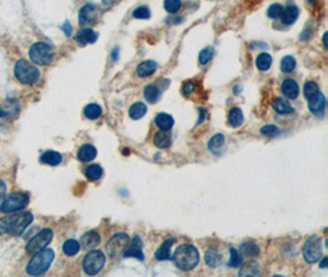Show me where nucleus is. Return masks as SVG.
I'll return each mask as SVG.
<instances>
[{"mask_svg":"<svg viewBox=\"0 0 328 277\" xmlns=\"http://www.w3.org/2000/svg\"><path fill=\"white\" fill-rule=\"evenodd\" d=\"M53 239V232L50 229H43L41 230L37 235H34L29 243H27L26 250L29 254H34L37 251L45 249L48 244L52 242Z\"/></svg>","mask_w":328,"mask_h":277,"instance_id":"10","label":"nucleus"},{"mask_svg":"<svg viewBox=\"0 0 328 277\" xmlns=\"http://www.w3.org/2000/svg\"><path fill=\"white\" fill-rule=\"evenodd\" d=\"M63 30H64V32H66V35H70L71 27H70V25H69V22H66V25H64V26H63Z\"/></svg>","mask_w":328,"mask_h":277,"instance_id":"47","label":"nucleus"},{"mask_svg":"<svg viewBox=\"0 0 328 277\" xmlns=\"http://www.w3.org/2000/svg\"><path fill=\"white\" fill-rule=\"evenodd\" d=\"M327 262H328V259H327V258L323 259L322 262H321V267H322V269H325V267H327Z\"/></svg>","mask_w":328,"mask_h":277,"instance_id":"48","label":"nucleus"},{"mask_svg":"<svg viewBox=\"0 0 328 277\" xmlns=\"http://www.w3.org/2000/svg\"><path fill=\"white\" fill-rule=\"evenodd\" d=\"M105 262L106 256L102 251L92 250L85 256L84 261H82V269H84V272L86 275L94 276L102 270Z\"/></svg>","mask_w":328,"mask_h":277,"instance_id":"6","label":"nucleus"},{"mask_svg":"<svg viewBox=\"0 0 328 277\" xmlns=\"http://www.w3.org/2000/svg\"><path fill=\"white\" fill-rule=\"evenodd\" d=\"M272 62H273V59H272L271 54H268V53H261L257 57V59H256V66H257V68L260 69V70L265 71L271 68Z\"/></svg>","mask_w":328,"mask_h":277,"instance_id":"30","label":"nucleus"},{"mask_svg":"<svg viewBox=\"0 0 328 277\" xmlns=\"http://www.w3.org/2000/svg\"><path fill=\"white\" fill-rule=\"evenodd\" d=\"M40 161L42 164H47V165L57 166L62 163V156L58 152L48 151L40 156Z\"/></svg>","mask_w":328,"mask_h":277,"instance_id":"21","label":"nucleus"},{"mask_svg":"<svg viewBox=\"0 0 328 277\" xmlns=\"http://www.w3.org/2000/svg\"><path fill=\"white\" fill-rule=\"evenodd\" d=\"M228 121L231 127H240L244 123V114L240 107L231 108L228 115Z\"/></svg>","mask_w":328,"mask_h":277,"instance_id":"23","label":"nucleus"},{"mask_svg":"<svg viewBox=\"0 0 328 277\" xmlns=\"http://www.w3.org/2000/svg\"><path fill=\"white\" fill-rule=\"evenodd\" d=\"M242 264V256L236 249H230V260H229V266L239 267Z\"/></svg>","mask_w":328,"mask_h":277,"instance_id":"37","label":"nucleus"},{"mask_svg":"<svg viewBox=\"0 0 328 277\" xmlns=\"http://www.w3.org/2000/svg\"><path fill=\"white\" fill-rule=\"evenodd\" d=\"M240 250H241L242 255L248 256V258H256V256L260 254V246L256 243L252 242H248V243H244L240 246Z\"/></svg>","mask_w":328,"mask_h":277,"instance_id":"29","label":"nucleus"},{"mask_svg":"<svg viewBox=\"0 0 328 277\" xmlns=\"http://www.w3.org/2000/svg\"><path fill=\"white\" fill-rule=\"evenodd\" d=\"M204 258H205V262H207L208 266H210V267H216L221 261L219 254L216 253L215 250H213V249H209V250L205 253Z\"/></svg>","mask_w":328,"mask_h":277,"instance_id":"35","label":"nucleus"},{"mask_svg":"<svg viewBox=\"0 0 328 277\" xmlns=\"http://www.w3.org/2000/svg\"><path fill=\"white\" fill-rule=\"evenodd\" d=\"M98 37V35L96 34L94 30L82 29V30H80L78 34H76L75 40H76V42L79 43V45L85 46V45H89V43L96 42Z\"/></svg>","mask_w":328,"mask_h":277,"instance_id":"14","label":"nucleus"},{"mask_svg":"<svg viewBox=\"0 0 328 277\" xmlns=\"http://www.w3.org/2000/svg\"><path fill=\"white\" fill-rule=\"evenodd\" d=\"M156 69H158V64H156L155 62L145 61L142 62V63L137 67V74L140 78H148L155 73Z\"/></svg>","mask_w":328,"mask_h":277,"instance_id":"19","label":"nucleus"},{"mask_svg":"<svg viewBox=\"0 0 328 277\" xmlns=\"http://www.w3.org/2000/svg\"><path fill=\"white\" fill-rule=\"evenodd\" d=\"M273 108L276 110V112L281 115H286V114H292L294 112V108L292 107V105L285 100V99L281 98H277L273 103Z\"/></svg>","mask_w":328,"mask_h":277,"instance_id":"26","label":"nucleus"},{"mask_svg":"<svg viewBox=\"0 0 328 277\" xmlns=\"http://www.w3.org/2000/svg\"><path fill=\"white\" fill-rule=\"evenodd\" d=\"M147 105L143 103H135L129 107V117L131 120H140L147 114Z\"/></svg>","mask_w":328,"mask_h":277,"instance_id":"25","label":"nucleus"},{"mask_svg":"<svg viewBox=\"0 0 328 277\" xmlns=\"http://www.w3.org/2000/svg\"><path fill=\"white\" fill-rule=\"evenodd\" d=\"M53 260H54V251L52 249H42V250L37 251L27 265V274L32 275V276L45 274L49 269Z\"/></svg>","mask_w":328,"mask_h":277,"instance_id":"3","label":"nucleus"},{"mask_svg":"<svg viewBox=\"0 0 328 277\" xmlns=\"http://www.w3.org/2000/svg\"><path fill=\"white\" fill-rule=\"evenodd\" d=\"M172 260L182 271H191L199 262V253L197 248L191 244H183L179 246L172 256Z\"/></svg>","mask_w":328,"mask_h":277,"instance_id":"2","label":"nucleus"},{"mask_svg":"<svg viewBox=\"0 0 328 277\" xmlns=\"http://www.w3.org/2000/svg\"><path fill=\"white\" fill-rule=\"evenodd\" d=\"M14 73L18 82L22 84H33L40 79V70L26 59H20L16 62Z\"/></svg>","mask_w":328,"mask_h":277,"instance_id":"4","label":"nucleus"},{"mask_svg":"<svg viewBox=\"0 0 328 277\" xmlns=\"http://www.w3.org/2000/svg\"><path fill=\"white\" fill-rule=\"evenodd\" d=\"M129 242H131V238L126 233H118L115 234V237H112L110 239V242L106 245V250L107 254L111 258H118L122 254L124 253V250L128 246Z\"/></svg>","mask_w":328,"mask_h":277,"instance_id":"9","label":"nucleus"},{"mask_svg":"<svg viewBox=\"0 0 328 277\" xmlns=\"http://www.w3.org/2000/svg\"><path fill=\"white\" fill-rule=\"evenodd\" d=\"M281 92H283L285 98L294 100V99L299 96V85L294 79H286L281 84Z\"/></svg>","mask_w":328,"mask_h":277,"instance_id":"15","label":"nucleus"},{"mask_svg":"<svg viewBox=\"0 0 328 277\" xmlns=\"http://www.w3.org/2000/svg\"><path fill=\"white\" fill-rule=\"evenodd\" d=\"M173 123H175L173 117L168 114H159L155 117V124L161 131H170L172 128Z\"/></svg>","mask_w":328,"mask_h":277,"instance_id":"22","label":"nucleus"},{"mask_svg":"<svg viewBox=\"0 0 328 277\" xmlns=\"http://www.w3.org/2000/svg\"><path fill=\"white\" fill-rule=\"evenodd\" d=\"M4 116H6V112L4 110H1V108H0V117H4Z\"/></svg>","mask_w":328,"mask_h":277,"instance_id":"51","label":"nucleus"},{"mask_svg":"<svg viewBox=\"0 0 328 277\" xmlns=\"http://www.w3.org/2000/svg\"><path fill=\"white\" fill-rule=\"evenodd\" d=\"M164 6H165V10L167 13H177L181 8V0H165Z\"/></svg>","mask_w":328,"mask_h":277,"instance_id":"39","label":"nucleus"},{"mask_svg":"<svg viewBox=\"0 0 328 277\" xmlns=\"http://www.w3.org/2000/svg\"><path fill=\"white\" fill-rule=\"evenodd\" d=\"M5 192H6V185L4 184V181H1V180H0V198L5 195Z\"/></svg>","mask_w":328,"mask_h":277,"instance_id":"45","label":"nucleus"},{"mask_svg":"<svg viewBox=\"0 0 328 277\" xmlns=\"http://www.w3.org/2000/svg\"><path fill=\"white\" fill-rule=\"evenodd\" d=\"M118 53H119V48L115 47V50L112 51V53H111V57H112L113 61H117V58H118Z\"/></svg>","mask_w":328,"mask_h":277,"instance_id":"46","label":"nucleus"},{"mask_svg":"<svg viewBox=\"0 0 328 277\" xmlns=\"http://www.w3.org/2000/svg\"><path fill=\"white\" fill-rule=\"evenodd\" d=\"M323 45H325V48H327V32L323 35Z\"/></svg>","mask_w":328,"mask_h":277,"instance_id":"49","label":"nucleus"},{"mask_svg":"<svg viewBox=\"0 0 328 277\" xmlns=\"http://www.w3.org/2000/svg\"><path fill=\"white\" fill-rule=\"evenodd\" d=\"M84 115L89 120H96L102 115V108L98 104H89L85 106Z\"/></svg>","mask_w":328,"mask_h":277,"instance_id":"27","label":"nucleus"},{"mask_svg":"<svg viewBox=\"0 0 328 277\" xmlns=\"http://www.w3.org/2000/svg\"><path fill=\"white\" fill-rule=\"evenodd\" d=\"M260 275V267L255 261H251L248 264H245L242 269L240 270V276H257Z\"/></svg>","mask_w":328,"mask_h":277,"instance_id":"34","label":"nucleus"},{"mask_svg":"<svg viewBox=\"0 0 328 277\" xmlns=\"http://www.w3.org/2000/svg\"><path fill=\"white\" fill-rule=\"evenodd\" d=\"M213 54L214 50L212 47H207L204 48V50H202L199 53V63L202 64V66L208 64L210 62V59L213 58Z\"/></svg>","mask_w":328,"mask_h":277,"instance_id":"38","label":"nucleus"},{"mask_svg":"<svg viewBox=\"0 0 328 277\" xmlns=\"http://www.w3.org/2000/svg\"><path fill=\"white\" fill-rule=\"evenodd\" d=\"M161 92L155 85H148L144 90V96L150 104H155L158 103L159 99H160Z\"/></svg>","mask_w":328,"mask_h":277,"instance_id":"31","label":"nucleus"},{"mask_svg":"<svg viewBox=\"0 0 328 277\" xmlns=\"http://www.w3.org/2000/svg\"><path fill=\"white\" fill-rule=\"evenodd\" d=\"M103 170L100 165L98 164H92V165L86 166V169H85V175L89 180H92V181H96V180H100L102 177Z\"/></svg>","mask_w":328,"mask_h":277,"instance_id":"28","label":"nucleus"},{"mask_svg":"<svg viewBox=\"0 0 328 277\" xmlns=\"http://www.w3.org/2000/svg\"><path fill=\"white\" fill-rule=\"evenodd\" d=\"M299 8L295 5H289L288 8L283 9V13H281L280 15V18H281V22H283L284 25H292L294 24L295 20L297 18V16H299Z\"/></svg>","mask_w":328,"mask_h":277,"instance_id":"17","label":"nucleus"},{"mask_svg":"<svg viewBox=\"0 0 328 277\" xmlns=\"http://www.w3.org/2000/svg\"><path fill=\"white\" fill-rule=\"evenodd\" d=\"M30 197L27 193H11L4 198L3 203L0 205V211L3 213H13L15 211L25 208L29 205Z\"/></svg>","mask_w":328,"mask_h":277,"instance_id":"7","label":"nucleus"},{"mask_svg":"<svg viewBox=\"0 0 328 277\" xmlns=\"http://www.w3.org/2000/svg\"><path fill=\"white\" fill-rule=\"evenodd\" d=\"M193 90H195V85H193V83L188 82L183 85V89H182V91H183V94L188 95V94L193 92Z\"/></svg>","mask_w":328,"mask_h":277,"instance_id":"44","label":"nucleus"},{"mask_svg":"<svg viewBox=\"0 0 328 277\" xmlns=\"http://www.w3.org/2000/svg\"><path fill=\"white\" fill-rule=\"evenodd\" d=\"M80 244L79 242H76L75 239H68L66 243L63 244V253L66 256H74L79 253Z\"/></svg>","mask_w":328,"mask_h":277,"instance_id":"32","label":"nucleus"},{"mask_svg":"<svg viewBox=\"0 0 328 277\" xmlns=\"http://www.w3.org/2000/svg\"><path fill=\"white\" fill-rule=\"evenodd\" d=\"M154 143H155V145L158 148H161V149H166V148L170 147V144H171L170 136L166 135L165 131L158 132L155 136H154Z\"/></svg>","mask_w":328,"mask_h":277,"instance_id":"33","label":"nucleus"},{"mask_svg":"<svg viewBox=\"0 0 328 277\" xmlns=\"http://www.w3.org/2000/svg\"><path fill=\"white\" fill-rule=\"evenodd\" d=\"M224 143H225V137L224 135H218L213 136V137L210 138L209 143H208V148H209V151L214 154H219L221 151V148L224 147Z\"/></svg>","mask_w":328,"mask_h":277,"instance_id":"24","label":"nucleus"},{"mask_svg":"<svg viewBox=\"0 0 328 277\" xmlns=\"http://www.w3.org/2000/svg\"><path fill=\"white\" fill-rule=\"evenodd\" d=\"M304 258L309 264H315L322 256V245H321V238L317 235H312L306 240L304 245Z\"/></svg>","mask_w":328,"mask_h":277,"instance_id":"8","label":"nucleus"},{"mask_svg":"<svg viewBox=\"0 0 328 277\" xmlns=\"http://www.w3.org/2000/svg\"><path fill=\"white\" fill-rule=\"evenodd\" d=\"M295 67H296V61H295L293 55H286V57L281 59L280 68L284 73H292L295 69Z\"/></svg>","mask_w":328,"mask_h":277,"instance_id":"36","label":"nucleus"},{"mask_svg":"<svg viewBox=\"0 0 328 277\" xmlns=\"http://www.w3.org/2000/svg\"><path fill=\"white\" fill-rule=\"evenodd\" d=\"M82 246L84 249H94L101 243L100 234L95 230H90V232L85 233L82 237Z\"/></svg>","mask_w":328,"mask_h":277,"instance_id":"16","label":"nucleus"},{"mask_svg":"<svg viewBox=\"0 0 328 277\" xmlns=\"http://www.w3.org/2000/svg\"><path fill=\"white\" fill-rule=\"evenodd\" d=\"M102 1H103V4H107L108 5V4H112L113 1H115V0H102Z\"/></svg>","mask_w":328,"mask_h":277,"instance_id":"50","label":"nucleus"},{"mask_svg":"<svg viewBox=\"0 0 328 277\" xmlns=\"http://www.w3.org/2000/svg\"><path fill=\"white\" fill-rule=\"evenodd\" d=\"M33 221V216L30 212L14 214L8 218L0 219V234L9 233L11 235H21L24 230L29 227Z\"/></svg>","mask_w":328,"mask_h":277,"instance_id":"1","label":"nucleus"},{"mask_svg":"<svg viewBox=\"0 0 328 277\" xmlns=\"http://www.w3.org/2000/svg\"><path fill=\"white\" fill-rule=\"evenodd\" d=\"M320 91V89H318V85L317 83L315 82H306L305 83V87H304V94H305V98H310V96H312L313 94H316V92Z\"/></svg>","mask_w":328,"mask_h":277,"instance_id":"40","label":"nucleus"},{"mask_svg":"<svg viewBox=\"0 0 328 277\" xmlns=\"http://www.w3.org/2000/svg\"><path fill=\"white\" fill-rule=\"evenodd\" d=\"M261 133L267 136V137H276L279 133V129L278 127L273 126V124H269V126L262 127V128H261Z\"/></svg>","mask_w":328,"mask_h":277,"instance_id":"43","label":"nucleus"},{"mask_svg":"<svg viewBox=\"0 0 328 277\" xmlns=\"http://www.w3.org/2000/svg\"><path fill=\"white\" fill-rule=\"evenodd\" d=\"M175 243V240L173 239H167L165 240L163 244L160 245V248L156 250L155 253V258L156 260H159V261H165V260H171L172 259V256H171V246H172V244Z\"/></svg>","mask_w":328,"mask_h":277,"instance_id":"18","label":"nucleus"},{"mask_svg":"<svg viewBox=\"0 0 328 277\" xmlns=\"http://www.w3.org/2000/svg\"><path fill=\"white\" fill-rule=\"evenodd\" d=\"M29 54L30 59L38 66H47V64L52 63L53 57H54L52 47L45 42H37L32 45Z\"/></svg>","mask_w":328,"mask_h":277,"instance_id":"5","label":"nucleus"},{"mask_svg":"<svg viewBox=\"0 0 328 277\" xmlns=\"http://www.w3.org/2000/svg\"><path fill=\"white\" fill-rule=\"evenodd\" d=\"M151 16L149 8L148 6H139L135 10L133 11V17L140 18V20H145V18H149Z\"/></svg>","mask_w":328,"mask_h":277,"instance_id":"41","label":"nucleus"},{"mask_svg":"<svg viewBox=\"0 0 328 277\" xmlns=\"http://www.w3.org/2000/svg\"><path fill=\"white\" fill-rule=\"evenodd\" d=\"M96 18V8L94 5L82 6L79 13V24L82 26L91 25Z\"/></svg>","mask_w":328,"mask_h":277,"instance_id":"13","label":"nucleus"},{"mask_svg":"<svg viewBox=\"0 0 328 277\" xmlns=\"http://www.w3.org/2000/svg\"><path fill=\"white\" fill-rule=\"evenodd\" d=\"M96 156H98V151L91 144L82 145L78 152V158L80 161H91L92 159L96 158Z\"/></svg>","mask_w":328,"mask_h":277,"instance_id":"20","label":"nucleus"},{"mask_svg":"<svg viewBox=\"0 0 328 277\" xmlns=\"http://www.w3.org/2000/svg\"><path fill=\"white\" fill-rule=\"evenodd\" d=\"M306 100H307V104H309V110H310L312 114L318 115V114H322L323 111H325L326 98L321 91L316 92V94H313L312 96L307 98Z\"/></svg>","mask_w":328,"mask_h":277,"instance_id":"12","label":"nucleus"},{"mask_svg":"<svg viewBox=\"0 0 328 277\" xmlns=\"http://www.w3.org/2000/svg\"><path fill=\"white\" fill-rule=\"evenodd\" d=\"M312 1H313V0H310V3H312Z\"/></svg>","mask_w":328,"mask_h":277,"instance_id":"52","label":"nucleus"},{"mask_svg":"<svg viewBox=\"0 0 328 277\" xmlns=\"http://www.w3.org/2000/svg\"><path fill=\"white\" fill-rule=\"evenodd\" d=\"M283 6L280 4H272L269 8H268L267 15L271 18H279L280 17L281 13H283Z\"/></svg>","mask_w":328,"mask_h":277,"instance_id":"42","label":"nucleus"},{"mask_svg":"<svg viewBox=\"0 0 328 277\" xmlns=\"http://www.w3.org/2000/svg\"><path fill=\"white\" fill-rule=\"evenodd\" d=\"M124 258H135L140 261L144 260V253H143V242L139 235H135L131 240V245L127 246L123 253Z\"/></svg>","mask_w":328,"mask_h":277,"instance_id":"11","label":"nucleus"}]
</instances>
